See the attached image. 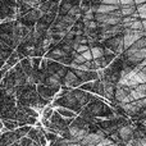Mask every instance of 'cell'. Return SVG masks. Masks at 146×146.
Wrapping results in <instances>:
<instances>
[{
  "label": "cell",
  "mask_w": 146,
  "mask_h": 146,
  "mask_svg": "<svg viewBox=\"0 0 146 146\" xmlns=\"http://www.w3.org/2000/svg\"><path fill=\"white\" fill-rule=\"evenodd\" d=\"M133 3H136V4H142V3H145V0H133Z\"/></svg>",
  "instance_id": "cell-26"
},
{
  "label": "cell",
  "mask_w": 146,
  "mask_h": 146,
  "mask_svg": "<svg viewBox=\"0 0 146 146\" xmlns=\"http://www.w3.org/2000/svg\"><path fill=\"white\" fill-rule=\"evenodd\" d=\"M118 135L121 137V140L123 142L128 141L129 139H132L135 135V131H133V127L132 126H122L121 128L118 129Z\"/></svg>",
  "instance_id": "cell-5"
},
{
  "label": "cell",
  "mask_w": 146,
  "mask_h": 146,
  "mask_svg": "<svg viewBox=\"0 0 146 146\" xmlns=\"http://www.w3.org/2000/svg\"><path fill=\"white\" fill-rule=\"evenodd\" d=\"M23 1H25L26 5H30V7H35V5L38 4V1H40V0H23Z\"/></svg>",
  "instance_id": "cell-20"
},
{
  "label": "cell",
  "mask_w": 146,
  "mask_h": 146,
  "mask_svg": "<svg viewBox=\"0 0 146 146\" xmlns=\"http://www.w3.org/2000/svg\"><path fill=\"white\" fill-rule=\"evenodd\" d=\"M146 82V73L145 69L141 71H128V72H123L122 77L118 81V86L121 87H128V88H133L135 86L140 85V83H145Z\"/></svg>",
  "instance_id": "cell-1"
},
{
  "label": "cell",
  "mask_w": 146,
  "mask_h": 146,
  "mask_svg": "<svg viewBox=\"0 0 146 146\" xmlns=\"http://www.w3.org/2000/svg\"><path fill=\"white\" fill-rule=\"evenodd\" d=\"M53 55L56 56V58H59V56H66V51L64 50H54Z\"/></svg>",
  "instance_id": "cell-22"
},
{
  "label": "cell",
  "mask_w": 146,
  "mask_h": 146,
  "mask_svg": "<svg viewBox=\"0 0 146 146\" xmlns=\"http://www.w3.org/2000/svg\"><path fill=\"white\" fill-rule=\"evenodd\" d=\"M113 92H114V86L108 82L104 83V95H105L106 98L111 99L113 98Z\"/></svg>",
  "instance_id": "cell-10"
},
{
  "label": "cell",
  "mask_w": 146,
  "mask_h": 146,
  "mask_svg": "<svg viewBox=\"0 0 146 146\" xmlns=\"http://www.w3.org/2000/svg\"><path fill=\"white\" fill-rule=\"evenodd\" d=\"M103 4H109V5H118L119 0H101Z\"/></svg>",
  "instance_id": "cell-21"
},
{
  "label": "cell",
  "mask_w": 146,
  "mask_h": 146,
  "mask_svg": "<svg viewBox=\"0 0 146 146\" xmlns=\"http://www.w3.org/2000/svg\"><path fill=\"white\" fill-rule=\"evenodd\" d=\"M48 82H49V85H51V86H58L59 83H60V76L59 74H53L51 77H49Z\"/></svg>",
  "instance_id": "cell-14"
},
{
  "label": "cell",
  "mask_w": 146,
  "mask_h": 146,
  "mask_svg": "<svg viewBox=\"0 0 146 146\" xmlns=\"http://www.w3.org/2000/svg\"><path fill=\"white\" fill-rule=\"evenodd\" d=\"M118 9V5H109V4H101L99 5L98 8H95L96 13H100V14H108V13H111L114 10Z\"/></svg>",
  "instance_id": "cell-6"
},
{
  "label": "cell",
  "mask_w": 146,
  "mask_h": 146,
  "mask_svg": "<svg viewBox=\"0 0 146 146\" xmlns=\"http://www.w3.org/2000/svg\"><path fill=\"white\" fill-rule=\"evenodd\" d=\"M95 17V8H87L86 13L83 15V21H91Z\"/></svg>",
  "instance_id": "cell-11"
},
{
  "label": "cell",
  "mask_w": 146,
  "mask_h": 146,
  "mask_svg": "<svg viewBox=\"0 0 146 146\" xmlns=\"http://www.w3.org/2000/svg\"><path fill=\"white\" fill-rule=\"evenodd\" d=\"M59 111H60L62 114H64V115H68V117H71V115H72V113H69V111H67V110H63V109H60Z\"/></svg>",
  "instance_id": "cell-24"
},
{
  "label": "cell",
  "mask_w": 146,
  "mask_h": 146,
  "mask_svg": "<svg viewBox=\"0 0 146 146\" xmlns=\"http://www.w3.org/2000/svg\"><path fill=\"white\" fill-rule=\"evenodd\" d=\"M105 135L103 132H96V133H87L82 140H81V146H95L100 142L101 139H104Z\"/></svg>",
  "instance_id": "cell-4"
},
{
  "label": "cell",
  "mask_w": 146,
  "mask_h": 146,
  "mask_svg": "<svg viewBox=\"0 0 146 146\" xmlns=\"http://www.w3.org/2000/svg\"><path fill=\"white\" fill-rule=\"evenodd\" d=\"M95 146H104V145H103V144H101V142H99V144H96Z\"/></svg>",
  "instance_id": "cell-28"
},
{
  "label": "cell",
  "mask_w": 146,
  "mask_h": 146,
  "mask_svg": "<svg viewBox=\"0 0 146 146\" xmlns=\"http://www.w3.org/2000/svg\"><path fill=\"white\" fill-rule=\"evenodd\" d=\"M50 42H51V38H48V40L44 42V46H45V48H48V46L50 45Z\"/></svg>",
  "instance_id": "cell-25"
},
{
  "label": "cell",
  "mask_w": 146,
  "mask_h": 146,
  "mask_svg": "<svg viewBox=\"0 0 146 146\" xmlns=\"http://www.w3.org/2000/svg\"><path fill=\"white\" fill-rule=\"evenodd\" d=\"M81 55L83 56V59H85L86 62L87 60H92V55H91V51L90 49H87L86 51H83V53H81Z\"/></svg>",
  "instance_id": "cell-17"
},
{
  "label": "cell",
  "mask_w": 146,
  "mask_h": 146,
  "mask_svg": "<svg viewBox=\"0 0 146 146\" xmlns=\"http://www.w3.org/2000/svg\"><path fill=\"white\" fill-rule=\"evenodd\" d=\"M83 22H85V26L87 28H95L96 26H98V22H95V19H91V21H83Z\"/></svg>",
  "instance_id": "cell-16"
},
{
  "label": "cell",
  "mask_w": 146,
  "mask_h": 146,
  "mask_svg": "<svg viewBox=\"0 0 146 146\" xmlns=\"http://www.w3.org/2000/svg\"><path fill=\"white\" fill-rule=\"evenodd\" d=\"M124 36L122 37L123 40V49H128L140 40L141 37H145V31H136V30H129V28H124Z\"/></svg>",
  "instance_id": "cell-2"
},
{
  "label": "cell",
  "mask_w": 146,
  "mask_h": 146,
  "mask_svg": "<svg viewBox=\"0 0 146 146\" xmlns=\"http://www.w3.org/2000/svg\"><path fill=\"white\" fill-rule=\"evenodd\" d=\"M87 49H88V48H87L86 45H83V44H78L77 48H76V51H77L78 54H81V53H83V51H86Z\"/></svg>",
  "instance_id": "cell-19"
},
{
  "label": "cell",
  "mask_w": 146,
  "mask_h": 146,
  "mask_svg": "<svg viewBox=\"0 0 146 146\" xmlns=\"http://www.w3.org/2000/svg\"><path fill=\"white\" fill-rule=\"evenodd\" d=\"M119 4H122V7L124 5H133V0H119Z\"/></svg>",
  "instance_id": "cell-23"
},
{
  "label": "cell",
  "mask_w": 146,
  "mask_h": 146,
  "mask_svg": "<svg viewBox=\"0 0 146 146\" xmlns=\"http://www.w3.org/2000/svg\"><path fill=\"white\" fill-rule=\"evenodd\" d=\"M108 146H119V145H118V144H114V142H111V144L108 145Z\"/></svg>",
  "instance_id": "cell-27"
},
{
  "label": "cell",
  "mask_w": 146,
  "mask_h": 146,
  "mask_svg": "<svg viewBox=\"0 0 146 146\" xmlns=\"http://www.w3.org/2000/svg\"><path fill=\"white\" fill-rule=\"evenodd\" d=\"M136 12L139 13V15H140V18L141 19H145L146 18V5L142 3V4H140L139 7L136 8Z\"/></svg>",
  "instance_id": "cell-13"
},
{
  "label": "cell",
  "mask_w": 146,
  "mask_h": 146,
  "mask_svg": "<svg viewBox=\"0 0 146 146\" xmlns=\"http://www.w3.org/2000/svg\"><path fill=\"white\" fill-rule=\"evenodd\" d=\"M68 15H69V17H72L73 19H76V18H77L78 15H80V9H78V8H76V7H72V8H69Z\"/></svg>",
  "instance_id": "cell-15"
},
{
  "label": "cell",
  "mask_w": 146,
  "mask_h": 146,
  "mask_svg": "<svg viewBox=\"0 0 146 146\" xmlns=\"http://www.w3.org/2000/svg\"><path fill=\"white\" fill-rule=\"evenodd\" d=\"M85 59H83V56L81 55V54H76L74 55V60H73V63H76V64H82V63H85Z\"/></svg>",
  "instance_id": "cell-18"
},
{
  "label": "cell",
  "mask_w": 146,
  "mask_h": 146,
  "mask_svg": "<svg viewBox=\"0 0 146 146\" xmlns=\"http://www.w3.org/2000/svg\"><path fill=\"white\" fill-rule=\"evenodd\" d=\"M113 48L115 49L117 51H122L123 50V40H122V37H117L115 40L113 41Z\"/></svg>",
  "instance_id": "cell-12"
},
{
  "label": "cell",
  "mask_w": 146,
  "mask_h": 146,
  "mask_svg": "<svg viewBox=\"0 0 146 146\" xmlns=\"http://www.w3.org/2000/svg\"><path fill=\"white\" fill-rule=\"evenodd\" d=\"M127 50V59L132 63H140V62L145 60L146 58V48H142V49H135V48H128L126 49Z\"/></svg>",
  "instance_id": "cell-3"
},
{
  "label": "cell",
  "mask_w": 146,
  "mask_h": 146,
  "mask_svg": "<svg viewBox=\"0 0 146 146\" xmlns=\"http://www.w3.org/2000/svg\"><path fill=\"white\" fill-rule=\"evenodd\" d=\"M90 51H91V55H92V59H101L104 56V50L101 48H98V46L90 49Z\"/></svg>",
  "instance_id": "cell-9"
},
{
  "label": "cell",
  "mask_w": 146,
  "mask_h": 146,
  "mask_svg": "<svg viewBox=\"0 0 146 146\" xmlns=\"http://www.w3.org/2000/svg\"><path fill=\"white\" fill-rule=\"evenodd\" d=\"M78 83L77 81V76L74 73H67V77H66V85L67 86H76Z\"/></svg>",
  "instance_id": "cell-8"
},
{
  "label": "cell",
  "mask_w": 146,
  "mask_h": 146,
  "mask_svg": "<svg viewBox=\"0 0 146 146\" xmlns=\"http://www.w3.org/2000/svg\"><path fill=\"white\" fill-rule=\"evenodd\" d=\"M119 13H121L122 17H129V15H135L136 13V7L135 5H124L119 9Z\"/></svg>",
  "instance_id": "cell-7"
}]
</instances>
